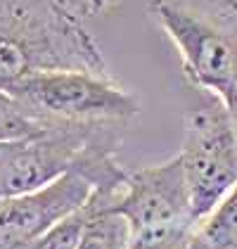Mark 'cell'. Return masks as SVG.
Here are the masks:
<instances>
[{"label":"cell","mask_w":237,"mask_h":249,"mask_svg":"<svg viewBox=\"0 0 237 249\" xmlns=\"http://www.w3.org/2000/svg\"><path fill=\"white\" fill-rule=\"evenodd\" d=\"M71 5V10L79 15L81 19L88 17V15H100V12H107L109 7H114L118 0H67Z\"/></svg>","instance_id":"7c38bea8"},{"label":"cell","mask_w":237,"mask_h":249,"mask_svg":"<svg viewBox=\"0 0 237 249\" xmlns=\"http://www.w3.org/2000/svg\"><path fill=\"white\" fill-rule=\"evenodd\" d=\"M48 128H123L140 116L138 100L109 74L43 71L7 90Z\"/></svg>","instance_id":"3957f363"},{"label":"cell","mask_w":237,"mask_h":249,"mask_svg":"<svg viewBox=\"0 0 237 249\" xmlns=\"http://www.w3.org/2000/svg\"><path fill=\"white\" fill-rule=\"evenodd\" d=\"M98 209V197L93 192V197L76 209L74 213H69L67 218H62L59 223H55L48 232H43L36 242H31L26 249H79L83 232L88 228L90 216Z\"/></svg>","instance_id":"30bf717a"},{"label":"cell","mask_w":237,"mask_h":249,"mask_svg":"<svg viewBox=\"0 0 237 249\" xmlns=\"http://www.w3.org/2000/svg\"><path fill=\"white\" fill-rule=\"evenodd\" d=\"M93 192V180L71 169L38 190L0 199V249H26L55 223L81 209Z\"/></svg>","instance_id":"52a82bcc"},{"label":"cell","mask_w":237,"mask_h":249,"mask_svg":"<svg viewBox=\"0 0 237 249\" xmlns=\"http://www.w3.org/2000/svg\"><path fill=\"white\" fill-rule=\"evenodd\" d=\"M118 192L95 190L98 209H95V213L88 221V228L83 232V240H81L79 249H128L131 247V228H128L126 218L109 207L118 197Z\"/></svg>","instance_id":"9c48e42d"},{"label":"cell","mask_w":237,"mask_h":249,"mask_svg":"<svg viewBox=\"0 0 237 249\" xmlns=\"http://www.w3.org/2000/svg\"><path fill=\"white\" fill-rule=\"evenodd\" d=\"M216 100L220 102V107L225 109V116L235 131V138H237V69L235 74L228 78V83L220 88V93L216 95Z\"/></svg>","instance_id":"8fae6325"},{"label":"cell","mask_w":237,"mask_h":249,"mask_svg":"<svg viewBox=\"0 0 237 249\" xmlns=\"http://www.w3.org/2000/svg\"><path fill=\"white\" fill-rule=\"evenodd\" d=\"M107 131H117V126H59L34 138L0 142V199L38 190L69 173L85 147Z\"/></svg>","instance_id":"8992f818"},{"label":"cell","mask_w":237,"mask_h":249,"mask_svg":"<svg viewBox=\"0 0 237 249\" xmlns=\"http://www.w3.org/2000/svg\"><path fill=\"white\" fill-rule=\"evenodd\" d=\"M185 249H237V183L195 226Z\"/></svg>","instance_id":"ba28073f"},{"label":"cell","mask_w":237,"mask_h":249,"mask_svg":"<svg viewBox=\"0 0 237 249\" xmlns=\"http://www.w3.org/2000/svg\"><path fill=\"white\" fill-rule=\"evenodd\" d=\"M43 71L109 74L67 0H0V90Z\"/></svg>","instance_id":"6da1fadb"},{"label":"cell","mask_w":237,"mask_h":249,"mask_svg":"<svg viewBox=\"0 0 237 249\" xmlns=\"http://www.w3.org/2000/svg\"><path fill=\"white\" fill-rule=\"evenodd\" d=\"M109 207L131 228L128 249H185L197 226L178 154L128 173L123 190Z\"/></svg>","instance_id":"277c9868"},{"label":"cell","mask_w":237,"mask_h":249,"mask_svg":"<svg viewBox=\"0 0 237 249\" xmlns=\"http://www.w3.org/2000/svg\"><path fill=\"white\" fill-rule=\"evenodd\" d=\"M178 152L192 218L202 221L237 183V138L220 102L185 114Z\"/></svg>","instance_id":"5b68a950"},{"label":"cell","mask_w":237,"mask_h":249,"mask_svg":"<svg viewBox=\"0 0 237 249\" xmlns=\"http://www.w3.org/2000/svg\"><path fill=\"white\" fill-rule=\"evenodd\" d=\"M185 76L216 97L237 69V0H150Z\"/></svg>","instance_id":"7a4b0ae2"}]
</instances>
